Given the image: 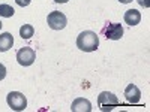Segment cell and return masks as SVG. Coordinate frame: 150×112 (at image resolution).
<instances>
[{
    "label": "cell",
    "mask_w": 150,
    "mask_h": 112,
    "mask_svg": "<svg viewBox=\"0 0 150 112\" xmlns=\"http://www.w3.org/2000/svg\"><path fill=\"white\" fill-rule=\"evenodd\" d=\"M77 46L84 52L96 51L99 46V37L95 32H90V30L81 32L77 37Z\"/></svg>",
    "instance_id": "1"
},
{
    "label": "cell",
    "mask_w": 150,
    "mask_h": 112,
    "mask_svg": "<svg viewBox=\"0 0 150 112\" xmlns=\"http://www.w3.org/2000/svg\"><path fill=\"white\" fill-rule=\"evenodd\" d=\"M36 60V52L33 51V48L30 46H23L18 49L17 52V61L21 66H30L33 64V61Z\"/></svg>",
    "instance_id": "5"
},
{
    "label": "cell",
    "mask_w": 150,
    "mask_h": 112,
    "mask_svg": "<svg viewBox=\"0 0 150 112\" xmlns=\"http://www.w3.org/2000/svg\"><path fill=\"white\" fill-rule=\"evenodd\" d=\"M33 34H35V29H33V26H30V24H24V26L20 29V36L23 37V39H30Z\"/></svg>",
    "instance_id": "11"
},
{
    "label": "cell",
    "mask_w": 150,
    "mask_h": 112,
    "mask_svg": "<svg viewBox=\"0 0 150 112\" xmlns=\"http://www.w3.org/2000/svg\"><path fill=\"white\" fill-rule=\"evenodd\" d=\"M104 34L110 41H119L123 36V27L119 22H107V27L104 29Z\"/></svg>",
    "instance_id": "6"
},
{
    "label": "cell",
    "mask_w": 150,
    "mask_h": 112,
    "mask_svg": "<svg viewBox=\"0 0 150 112\" xmlns=\"http://www.w3.org/2000/svg\"><path fill=\"white\" fill-rule=\"evenodd\" d=\"M14 45V37L11 33H0V52H6Z\"/></svg>",
    "instance_id": "10"
},
{
    "label": "cell",
    "mask_w": 150,
    "mask_h": 112,
    "mask_svg": "<svg viewBox=\"0 0 150 112\" xmlns=\"http://www.w3.org/2000/svg\"><path fill=\"white\" fill-rule=\"evenodd\" d=\"M137 2H138V5L143 6V8H149V6H150V2H149V0H137Z\"/></svg>",
    "instance_id": "15"
},
{
    "label": "cell",
    "mask_w": 150,
    "mask_h": 112,
    "mask_svg": "<svg viewBox=\"0 0 150 112\" xmlns=\"http://www.w3.org/2000/svg\"><path fill=\"white\" fill-rule=\"evenodd\" d=\"M5 76H6V67L0 63V81L5 79Z\"/></svg>",
    "instance_id": "14"
},
{
    "label": "cell",
    "mask_w": 150,
    "mask_h": 112,
    "mask_svg": "<svg viewBox=\"0 0 150 112\" xmlns=\"http://www.w3.org/2000/svg\"><path fill=\"white\" fill-rule=\"evenodd\" d=\"M30 2H32V0H15V3H17L18 6H21V8L29 6V5H30Z\"/></svg>",
    "instance_id": "13"
},
{
    "label": "cell",
    "mask_w": 150,
    "mask_h": 112,
    "mask_svg": "<svg viewBox=\"0 0 150 112\" xmlns=\"http://www.w3.org/2000/svg\"><path fill=\"white\" fill-rule=\"evenodd\" d=\"M71 111L72 112H90L92 111V103L84 97H78L72 102Z\"/></svg>",
    "instance_id": "8"
},
{
    "label": "cell",
    "mask_w": 150,
    "mask_h": 112,
    "mask_svg": "<svg viewBox=\"0 0 150 112\" xmlns=\"http://www.w3.org/2000/svg\"><path fill=\"white\" fill-rule=\"evenodd\" d=\"M123 20L126 24H129V26H137V24H140V21H141V14L137 9H129V10L125 12Z\"/></svg>",
    "instance_id": "9"
},
{
    "label": "cell",
    "mask_w": 150,
    "mask_h": 112,
    "mask_svg": "<svg viewBox=\"0 0 150 112\" xmlns=\"http://www.w3.org/2000/svg\"><path fill=\"white\" fill-rule=\"evenodd\" d=\"M14 14H15V10H14V8H12V6H9V5H6V3L0 5V17L11 18Z\"/></svg>",
    "instance_id": "12"
},
{
    "label": "cell",
    "mask_w": 150,
    "mask_h": 112,
    "mask_svg": "<svg viewBox=\"0 0 150 112\" xmlns=\"http://www.w3.org/2000/svg\"><path fill=\"white\" fill-rule=\"evenodd\" d=\"M125 97H126L128 103L138 105L140 103V99H141V91H140V88L135 84H129L126 87V90H125Z\"/></svg>",
    "instance_id": "7"
},
{
    "label": "cell",
    "mask_w": 150,
    "mask_h": 112,
    "mask_svg": "<svg viewBox=\"0 0 150 112\" xmlns=\"http://www.w3.org/2000/svg\"><path fill=\"white\" fill-rule=\"evenodd\" d=\"M98 105H99V108H101V111L110 112L114 108L120 106V102H119V99H117L116 94H112L110 91H102L101 94L98 96Z\"/></svg>",
    "instance_id": "2"
},
{
    "label": "cell",
    "mask_w": 150,
    "mask_h": 112,
    "mask_svg": "<svg viewBox=\"0 0 150 112\" xmlns=\"http://www.w3.org/2000/svg\"><path fill=\"white\" fill-rule=\"evenodd\" d=\"M2 26H3V24H2V21H0V29H2Z\"/></svg>",
    "instance_id": "18"
},
{
    "label": "cell",
    "mask_w": 150,
    "mask_h": 112,
    "mask_svg": "<svg viewBox=\"0 0 150 112\" xmlns=\"http://www.w3.org/2000/svg\"><path fill=\"white\" fill-rule=\"evenodd\" d=\"M47 22L51 30H63L68 24V20L65 17L63 12L60 10H53L48 14V18H47Z\"/></svg>",
    "instance_id": "4"
},
{
    "label": "cell",
    "mask_w": 150,
    "mask_h": 112,
    "mask_svg": "<svg viewBox=\"0 0 150 112\" xmlns=\"http://www.w3.org/2000/svg\"><path fill=\"white\" fill-rule=\"evenodd\" d=\"M6 102L8 106L12 111H24L27 108V100H26V96L18 93V91H11L6 97Z\"/></svg>",
    "instance_id": "3"
},
{
    "label": "cell",
    "mask_w": 150,
    "mask_h": 112,
    "mask_svg": "<svg viewBox=\"0 0 150 112\" xmlns=\"http://www.w3.org/2000/svg\"><path fill=\"white\" fill-rule=\"evenodd\" d=\"M119 2H120V3H131L132 0H119Z\"/></svg>",
    "instance_id": "17"
},
{
    "label": "cell",
    "mask_w": 150,
    "mask_h": 112,
    "mask_svg": "<svg viewBox=\"0 0 150 112\" xmlns=\"http://www.w3.org/2000/svg\"><path fill=\"white\" fill-rule=\"evenodd\" d=\"M56 3H66V2H69V0H54Z\"/></svg>",
    "instance_id": "16"
}]
</instances>
